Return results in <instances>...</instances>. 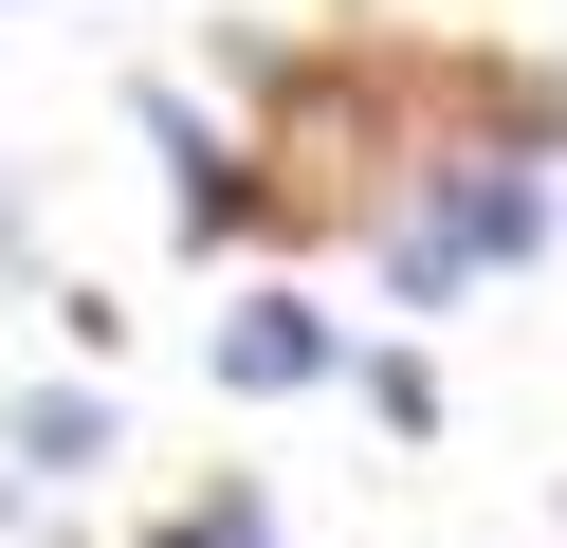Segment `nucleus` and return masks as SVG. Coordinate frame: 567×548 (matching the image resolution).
<instances>
[{
    "label": "nucleus",
    "instance_id": "nucleus-1",
    "mask_svg": "<svg viewBox=\"0 0 567 548\" xmlns=\"http://www.w3.org/2000/svg\"><path fill=\"white\" fill-rule=\"evenodd\" d=\"M549 165H513V146H421V165H384L367 201V275L403 292V311H457L476 275H530L549 256Z\"/></svg>",
    "mask_w": 567,
    "mask_h": 548
},
{
    "label": "nucleus",
    "instance_id": "nucleus-2",
    "mask_svg": "<svg viewBox=\"0 0 567 548\" xmlns=\"http://www.w3.org/2000/svg\"><path fill=\"white\" fill-rule=\"evenodd\" d=\"M128 128H147V165H165V238H184V256H220V238H293V201L257 183V146L202 128L184 73H128Z\"/></svg>",
    "mask_w": 567,
    "mask_h": 548
},
{
    "label": "nucleus",
    "instance_id": "nucleus-3",
    "mask_svg": "<svg viewBox=\"0 0 567 548\" xmlns=\"http://www.w3.org/2000/svg\"><path fill=\"white\" fill-rule=\"evenodd\" d=\"M202 384L220 402H311V384H348V329L311 311V292H238V311L202 329Z\"/></svg>",
    "mask_w": 567,
    "mask_h": 548
},
{
    "label": "nucleus",
    "instance_id": "nucleus-4",
    "mask_svg": "<svg viewBox=\"0 0 567 548\" xmlns=\"http://www.w3.org/2000/svg\"><path fill=\"white\" fill-rule=\"evenodd\" d=\"M92 457H128L111 384H74V365H38V384L0 402V494H92Z\"/></svg>",
    "mask_w": 567,
    "mask_h": 548
},
{
    "label": "nucleus",
    "instance_id": "nucleus-5",
    "mask_svg": "<svg viewBox=\"0 0 567 548\" xmlns=\"http://www.w3.org/2000/svg\"><path fill=\"white\" fill-rule=\"evenodd\" d=\"M147 548H275V475H238V457H220V475H202V494L165 511Z\"/></svg>",
    "mask_w": 567,
    "mask_h": 548
},
{
    "label": "nucleus",
    "instance_id": "nucleus-6",
    "mask_svg": "<svg viewBox=\"0 0 567 548\" xmlns=\"http://www.w3.org/2000/svg\"><path fill=\"white\" fill-rule=\"evenodd\" d=\"M367 421L384 438H440V365H421V348H367Z\"/></svg>",
    "mask_w": 567,
    "mask_h": 548
},
{
    "label": "nucleus",
    "instance_id": "nucleus-7",
    "mask_svg": "<svg viewBox=\"0 0 567 548\" xmlns=\"http://www.w3.org/2000/svg\"><path fill=\"white\" fill-rule=\"evenodd\" d=\"M0 19H19V0H0Z\"/></svg>",
    "mask_w": 567,
    "mask_h": 548
},
{
    "label": "nucleus",
    "instance_id": "nucleus-8",
    "mask_svg": "<svg viewBox=\"0 0 567 548\" xmlns=\"http://www.w3.org/2000/svg\"><path fill=\"white\" fill-rule=\"evenodd\" d=\"M549 511H567V494H549Z\"/></svg>",
    "mask_w": 567,
    "mask_h": 548
}]
</instances>
